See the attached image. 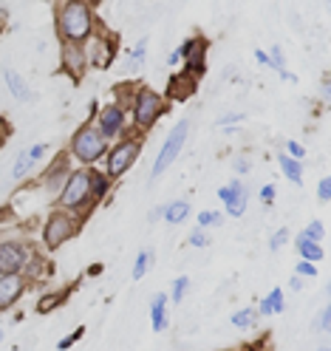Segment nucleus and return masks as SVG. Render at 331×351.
<instances>
[{"mask_svg":"<svg viewBox=\"0 0 331 351\" xmlns=\"http://www.w3.org/2000/svg\"><path fill=\"white\" fill-rule=\"evenodd\" d=\"M162 215H164V204H162V207H156V210L150 213V221H156V218H162Z\"/></svg>","mask_w":331,"mask_h":351,"instance_id":"42","label":"nucleus"},{"mask_svg":"<svg viewBox=\"0 0 331 351\" xmlns=\"http://www.w3.org/2000/svg\"><path fill=\"white\" fill-rule=\"evenodd\" d=\"M260 202H263V204H272V202H275V187H272V184L260 187Z\"/></svg>","mask_w":331,"mask_h":351,"instance_id":"38","label":"nucleus"},{"mask_svg":"<svg viewBox=\"0 0 331 351\" xmlns=\"http://www.w3.org/2000/svg\"><path fill=\"white\" fill-rule=\"evenodd\" d=\"M99 272H102V267H99V263H94V267H91V269H88V275H91V278H97Z\"/></svg>","mask_w":331,"mask_h":351,"instance_id":"44","label":"nucleus"},{"mask_svg":"<svg viewBox=\"0 0 331 351\" xmlns=\"http://www.w3.org/2000/svg\"><path fill=\"white\" fill-rule=\"evenodd\" d=\"M300 287H303V278H297V275H295V278L289 280V289H300Z\"/></svg>","mask_w":331,"mask_h":351,"instance_id":"43","label":"nucleus"},{"mask_svg":"<svg viewBox=\"0 0 331 351\" xmlns=\"http://www.w3.org/2000/svg\"><path fill=\"white\" fill-rule=\"evenodd\" d=\"M193 91H195V80H193L190 74H179L175 80H170V97L184 99V97H190Z\"/></svg>","mask_w":331,"mask_h":351,"instance_id":"21","label":"nucleus"},{"mask_svg":"<svg viewBox=\"0 0 331 351\" xmlns=\"http://www.w3.org/2000/svg\"><path fill=\"white\" fill-rule=\"evenodd\" d=\"M57 210H65V213H82L88 210L94 202H91V179H88V167H79V170H71V176L65 179L60 195H57Z\"/></svg>","mask_w":331,"mask_h":351,"instance_id":"3","label":"nucleus"},{"mask_svg":"<svg viewBox=\"0 0 331 351\" xmlns=\"http://www.w3.org/2000/svg\"><path fill=\"white\" fill-rule=\"evenodd\" d=\"M317 351H328V346H320V348H317Z\"/></svg>","mask_w":331,"mask_h":351,"instance_id":"45","label":"nucleus"},{"mask_svg":"<svg viewBox=\"0 0 331 351\" xmlns=\"http://www.w3.org/2000/svg\"><path fill=\"white\" fill-rule=\"evenodd\" d=\"M29 167H32L29 153H20V156H17V162H14V167H12V176H14V179H23V176L29 173Z\"/></svg>","mask_w":331,"mask_h":351,"instance_id":"26","label":"nucleus"},{"mask_svg":"<svg viewBox=\"0 0 331 351\" xmlns=\"http://www.w3.org/2000/svg\"><path fill=\"white\" fill-rule=\"evenodd\" d=\"M241 119H244V114H227V117H221V119H218V125H221V128H227V125L241 122Z\"/></svg>","mask_w":331,"mask_h":351,"instance_id":"39","label":"nucleus"},{"mask_svg":"<svg viewBox=\"0 0 331 351\" xmlns=\"http://www.w3.org/2000/svg\"><path fill=\"white\" fill-rule=\"evenodd\" d=\"M94 23V9L82 0H69V3L57 6V34L69 46H79V43L91 40Z\"/></svg>","mask_w":331,"mask_h":351,"instance_id":"1","label":"nucleus"},{"mask_svg":"<svg viewBox=\"0 0 331 351\" xmlns=\"http://www.w3.org/2000/svg\"><path fill=\"white\" fill-rule=\"evenodd\" d=\"M255 320H258V312L255 309H241V312L232 315V326L235 328H249Z\"/></svg>","mask_w":331,"mask_h":351,"instance_id":"24","label":"nucleus"},{"mask_svg":"<svg viewBox=\"0 0 331 351\" xmlns=\"http://www.w3.org/2000/svg\"><path fill=\"white\" fill-rule=\"evenodd\" d=\"M317 195H320V202H323V204H328V202H331V179H323V182H320Z\"/></svg>","mask_w":331,"mask_h":351,"instance_id":"35","label":"nucleus"},{"mask_svg":"<svg viewBox=\"0 0 331 351\" xmlns=\"http://www.w3.org/2000/svg\"><path fill=\"white\" fill-rule=\"evenodd\" d=\"M77 230H79V218H74L65 210H54L46 218V227H42V244H46V250H57L65 241H71Z\"/></svg>","mask_w":331,"mask_h":351,"instance_id":"6","label":"nucleus"},{"mask_svg":"<svg viewBox=\"0 0 331 351\" xmlns=\"http://www.w3.org/2000/svg\"><path fill=\"white\" fill-rule=\"evenodd\" d=\"M26 153H29V159H32V165H34V162H40L42 156H46V145H34V147H29Z\"/></svg>","mask_w":331,"mask_h":351,"instance_id":"36","label":"nucleus"},{"mask_svg":"<svg viewBox=\"0 0 331 351\" xmlns=\"http://www.w3.org/2000/svg\"><path fill=\"white\" fill-rule=\"evenodd\" d=\"M139 153H142V139H122L119 145H114V147H108V153H105V176L110 182L114 179H119V176H125L130 167H134V162L139 159Z\"/></svg>","mask_w":331,"mask_h":351,"instance_id":"5","label":"nucleus"},{"mask_svg":"<svg viewBox=\"0 0 331 351\" xmlns=\"http://www.w3.org/2000/svg\"><path fill=\"white\" fill-rule=\"evenodd\" d=\"M300 235H306V238H312V241H317V244H320V241H323V235H326V230H323V224L320 221H312V224H308Z\"/></svg>","mask_w":331,"mask_h":351,"instance_id":"29","label":"nucleus"},{"mask_svg":"<svg viewBox=\"0 0 331 351\" xmlns=\"http://www.w3.org/2000/svg\"><path fill=\"white\" fill-rule=\"evenodd\" d=\"M286 241H289V227H280V230L272 235V241H269V250H272V252H278V250L286 244Z\"/></svg>","mask_w":331,"mask_h":351,"instance_id":"28","label":"nucleus"},{"mask_svg":"<svg viewBox=\"0 0 331 351\" xmlns=\"http://www.w3.org/2000/svg\"><path fill=\"white\" fill-rule=\"evenodd\" d=\"M280 312H283V289H272L267 298L260 300L258 315L260 317H269V315H280Z\"/></svg>","mask_w":331,"mask_h":351,"instance_id":"18","label":"nucleus"},{"mask_svg":"<svg viewBox=\"0 0 331 351\" xmlns=\"http://www.w3.org/2000/svg\"><path fill=\"white\" fill-rule=\"evenodd\" d=\"M187 289H190V278H187V275L175 278V280H173V292H170V298H173L175 303H182L184 295H187Z\"/></svg>","mask_w":331,"mask_h":351,"instance_id":"25","label":"nucleus"},{"mask_svg":"<svg viewBox=\"0 0 331 351\" xmlns=\"http://www.w3.org/2000/svg\"><path fill=\"white\" fill-rule=\"evenodd\" d=\"M29 261V250L26 244H17V241H9V244H0V275H14L23 272Z\"/></svg>","mask_w":331,"mask_h":351,"instance_id":"9","label":"nucleus"},{"mask_svg":"<svg viewBox=\"0 0 331 351\" xmlns=\"http://www.w3.org/2000/svg\"><path fill=\"white\" fill-rule=\"evenodd\" d=\"M0 337H3V332H0Z\"/></svg>","mask_w":331,"mask_h":351,"instance_id":"46","label":"nucleus"},{"mask_svg":"<svg viewBox=\"0 0 331 351\" xmlns=\"http://www.w3.org/2000/svg\"><path fill=\"white\" fill-rule=\"evenodd\" d=\"M3 80H6V85H9V91H12L14 99H20V102H29V99H32L29 85H26V80L20 77V74H14L12 69H6V71H3Z\"/></svg>","mask_w":331,"mask_h":351,"instance_id":"17","label":"nucleus"},{"mask_svg":"<svg viewBox=\"0 0 331 351\" xmlns=\"http://www.w3.org/2000/svg\"><path fill=\"white\" fill-rule=\"evenodd\" d=\"M88 179H91V202H102L110 190V179L97 167H88Z\"/></svg>","mask_w":331,"mask_h":351,"instance_id":"16","label":"nucleus"},{"mask_svg":"<svg viewBox=\"0 0 331 351\" xmlns=\"http://www.w3.org/2000/svg\"><path fill=\"white\" fill-rule=\"evenodd\" d=\"M69 162H71V156L69 153H60L57 156V162L46 170V176H42V187H46L49 193H57L60 195V190H62V182L71 176V170H69Z\"/></svg>","mask_w":331,"mask_h":351,"instance_id":"12","label":"nucleus"},{"mask_svg":"<svg viewBox=\"0 0 331 351\" xmlns=\"http://www.w3.org/2000/svg\"><path fill=\"white\" fill-rule=\"evenodd\" d=\"M190 215V202H184V199H179V202H170V204H164V221L167 224H182L184 218Z\"/></svg>","mask_w":331,"mask_h":351,"instance_id":"20","label":"nucleus"},{"mask_svg":"<svg viewBox=\"0 0 331 351\" xmlns=\"http://www.w3.org/2000/svg\"><path fill=\"white\" fill-rule=\"evenodd\" d=\"M82 335H85V326H79V328H74V332H71L69 337H62V340L57 343V348H60V351H65V348H71V346H74V343H77V340H79Z\"/></svg>","mask_w":331,"mask_h":351,"instance_id":"30","label":"nucleus"},{"mask_svg":"<svg viewBox=\"0 0 331 351\" xmlns=\"http://www.w3.org/2000/svg\"><path fill=\"white\" fill-rule=\"evenodd\" d=\"M65 298H69L65 292H51V295H46V298H40V300H37V312H40V315L54 312L60 303H65Z\"/></svg>","mask_w":331,"mask_h":351,"instance_id":"22","label":"nucleus"},{"mask_svg":"<svg viewBox=\"0 0 331 351\" xmlns=\"http://www.w3.org/2000/svg\"><path fill=\"white\" fill-rule=\"evenodd\" d=\"M187 244H190V247H207V244H210V238H207V232H204L201 227H198V230H193V232H190Z\"/></svg>","mask_w":331,"mask_h":351,"instance_id":"31","label":"nucleus"},{"mask_svg":"<svg viewBox=\"0 0 331 351\" xmlns=\"http://www.w3.org/2000/svg\"><path fill=\"white\" fill-rule=\"evenodd\" d=\"M204 71H207V40L198 37L195 49L184 57V74H190L195 80V77H201Z\"/></svg>","mask_w":331,"mask_h":351,"instance_id":"13","label":"nucleus"},{"mask_svg":"<svg viewBox=\"0 0 331 351\" xmlns=\"http://www.w3.org/2000/svg\"><path fill=\"white\" fill-rule=\"evenodd\" d=\"M210 224H224V215H221V213H201V215H198V227H210Z\"/></svg>","mask_w":331,"mask_h":351,"instance_id":"27","label":"nucleus"},{"mask_svg":"<svg viewBox=\"0 0 331 351\" xmlns=\"http://www.w3.org/2000/svg\"><path fill=\"white\" fill-rule=\"evenodd\" d=\"M278 165H280L283 176H286L289 182L303 184V162H295L292 156H286V153H280V156H278Z\"/></svg>","mask_w":331,"mask_h":351,"instance_id":"19","label":"nucleus"},{"mask_svg":"<svg viewBox=\"0 0 331 351\" xmlns=\"http://www.w3.org/2000/svg\"><path fill=\"white\" fill-rule=\"evenodd\" d=\"M286 156H292L295 162H300V159L306 156V150H303V145H297V142H286Z\"/></svg>","mask_w":331,"mask_h":351,"instance_id":"33","label":"nucleus"},{"mask_svg":"<svg viewBox=\"0 0 331 351\" xmlns=\"http://www.w3.org/2000/svg\"><path fill=\"white\" fill-rule=\"evenodd\" d=\"M145 49H147V40H139V46H136L134 51H127V60L134 62V65H139V62L145 60Z\"/></svg>","mask_w":331,"mask_h":351,"instance_id":"32","label":"nucleus"},{"mask_svg":"<svg viewBox=\"0 0 331 351\" xmlns=\"http://www.w3.org/2000/svg\"><path fill=\"white\" fill-rule=\"evenodd\" d=\"M130 114H134V125L139 130H150L156 125L164 114V99L159 91H153V88L142 85L139 91L134 94V105H130Z\"/></svg>","mask_w":331,"mask_h":351,"instance_id":"4","label":"nucleus"},{"mask_svg":"<svg viewBox=\"0 0 331 351\" xmlns=\"http://www.w3.org/2000/svg\"><path fill=\"white\" fill-rule=\"evenodd\" d=\"M187 134H190V122H187V119H182L179 125L170 130V136L164 139V145H162V150H159L156 162H153V170H150L153 179H159V176H162L175 159H179V153H182V147H184V142H187Z\"/></svg>","mask_w":331,"mask_h":351,"instance_id":"7","label":"nucleus"},{"mask_svg":"<svg viewBox=\"0 0 331 351\" xmlns=\"http://www.w3.org/2000/svg\"><path fill=\"white\" fill-rule=\"evenodd\" d=\"M150 323H153V332H164L167 328V295H153Z\"/></svg>","mask_w":331,"mask_h":351,"instance_id":"15","label":"nucleus"},{"mask_svg":"<svg viewBox=\"0 0 331 351\" xmlns=\"http://www.w3.org/2000/svg\"><path fill=\"white\" fill-rule=\"evenodd\" d=\"M105 153H108V139L99 134V128L94 122H85L71 136L69 156H74L82 167H94L99 159H105Z\"/></svg>","mask_w":331,"mask_h":351,"instance_id":"2","label":"nucleus"},{"mask_svg":"<svg viewBox=\"0 0 331 351\" xmlns=\"http://www.w3.org/2000/svg\"><path fill=\"white\" fill-rule=\"evenodd\" d=\"M26 292V278L23 272H14V275H0V312L12 309V306L23 298Z\"/></svg>","mask_w":331,"mask_h":351,"instance_id":"11","label":"nucleus"},{"mask_svg":"<svg viewBox=\"0 0 331 351\" xmlns=\"http://www.w3.org/2000/svg\"><path fill=\"white\" fill-rule=\"evenodd\" d=\"M218 199L227 204V215L241 218V215L247 213V199H249L247 184L241 182V179H235V182H230L227 187H221V190H218Z\"/></svg>","mask_w":331,"mask_h":351,"instance_id":"10","label":"nucleus"},{"mask_svg":"<svg viewBox=\"0 0 331 351\" xmlns=\"http://www.w3.org/2000/svg\"><path fill=\"white\" fill-rule=\"evenodd\" d=\"M328 326H331V309L326 306V309L320 312V320H317V328L320 332H328Z\"/></svg>","mask_w":331,"mask_h":351,"instance_id":"37","label":"nucleus"},{"mask_svg":"<svg viewBox=\"0 0 331 351\" xmlns=\"http://www.w3.org/2000/svg\"><path fill=\"white\" fill-rule=\"evenodd\" d=\"M150 263H153V250H142L139 258H136V263H134V280H142L147 275Z\"/></svg>","mask_w":331,"mask_h":351,"instance_id":"23","label":"nucleus"},{"mask_svg":"<svg viewBox=\"0 0 331 351\" xmlns=\"http://www.w3.org/2000/svg\"><path fill=\"white\" fill-rule=\"evenodd\" d=\"M235 173H249V162L241 156V159H235Z\"/></svg>","mask_w":331,"mask_h":351,"instance_id":"40","label":"nucleus"},{"mask_svg":"<svg viewBox=\"0 0 331 351\" xmlns=\"http://www.w3.org/2000/svg\"><path fill=\"white\" fill-rule=\"evenodd\" d=\"M97 128H99V134L110 142L114 136H119L122 130H125V125H127V111L125 108H119L117 102H108L102 111L97 114V122H94Z\"/></svg>","mask_w":331,"mask_h":351,"instance_id":"8","label":"nucleus"},{"mask_svg":"<svg viewBox=\"0 0 331 351\" xmlns=\"http://www.w3.org/2000/svg\"><path fill=\"white\" fill-rule=\"evenodd\" d=\"M255 60H258V62H263V65L269 69V54H267V51H260V49H258V51H255Z\"/></svg>","mask_w":331,"mask_h":351,"instance_id":"41","label":"nucleus"},{"mask_svg":"<svg viewBox=\"0 0 331 351\" xmlns=\"http://www.w3.org/2000/svg\"><path fill=\"white\" fill-rule=\"evenodd\" d=\"M295 247H297V252H300V261H308V263H317V261H323L326 258V250L317 244V241H312V238H306V235H297V241H295Z\"/></svg>","mask_w":331,"mask_h":351,"instance_id":"14","label":"nucleus"},{"mask_svg":"<svg viewBox=\"0 0 331 351\" xmlns=\"http://www.w3.org/2000/svg\"><path fill=\"white\" fill-rule=\"evenodd\" d=\"M295 272H297V278H315V275H317V269H315V263H308V261H300Z\"/></svg>","mask_w":331,"mask_h":351,"instance_id":"34","label":"nucleus"}]
</instances>
